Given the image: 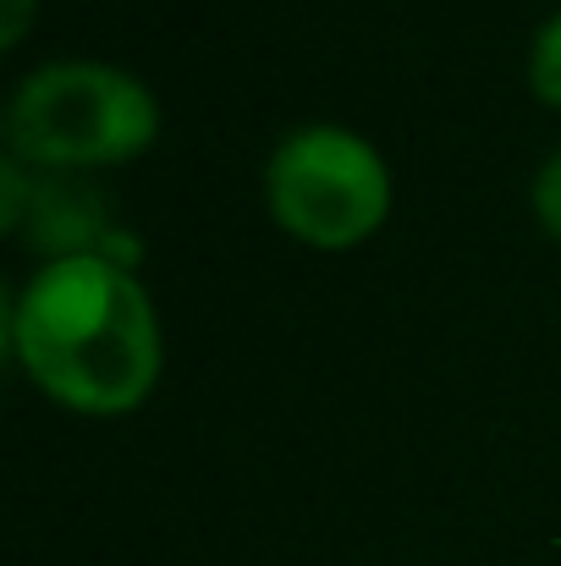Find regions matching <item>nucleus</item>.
I'll use <instances>...</instances> for the list:
<instances>
[{"label": "nucleus", "mask_w": 561, "mask_h": 566, "mask_svg": "<svg viewBox=\"0 0 561 566\" xmlns=\"http://www.w3.org/2000/svg\"><path fill=\"white\" fill-rule=\"evenodd\" d=\"M28 22H33V0H6V11H0V39H6V44H22Z\"/></svg>", "instance_id": "0eeeda50"}, {"label": "nucleus", "mask_w": 561, "mask_h": 566, "mask_svg": "<svg viewBox=\"0 0 561 566\" xmlns=\"http://www.w3.org/2000/svg\"><path fill=\"white\" fill-rule=\"evenodd\" d=\"M160 138L155 94L105 61H50L11 88L6 144L33 171H105L149 155Z\"/></svg>", "instance_id": "f03ea898"}, {"label": "nucleus", "mask_w": 561, "mask_h": 566, "mask_svg": "<svg viewBox=\"0 0 561 566\" xmlns=\"http://www.w3.org/2000/svg\"><path fill=\"white\" fill-rule=\"evenodd\" d=\"M11 353L66 412L122 418L160 379V319L127 264L105 253L55 259L11 303Z\"/></svg>", "instance_id": "f257e3e1"}, {"label": "nucleus", "mask_w": 561, "mask_h": 566, "mask_svg": "<svg viewBox=\"0 0 561 566\" xmlns=\"http://www.w3.org/2000/svg\"><path fill=\"white\" fill-rule=\"evenodd\" d=\"M534 214H540V226L561 242V149L540 166V177H534Z\"/></svg>", "instance_id": "423d86ee"}, {"label": "nucleus", "mask_w": 561, "mask_h": 566, "mask_svg": "<svg viewBox=\"0 0 561 566\" xmlns=\"http://www.w3.org/2000/svg\"><path fill=\"white\" fill-rule=\"evenodd\" d=\"M529 88L561 111V11L534 33V50H529Z\"/></svg>", "instance_id": "39448f33"}, {"label": "nucleus", "mask_w": 561, "mask_h": 566, "mask_svg": "<svg viewBox=\"0 0 561 566\" xmlns=\"http://www.w3.org/2000/svg\"><path fill=\"white\" fill-rule=\"evenodd\" d=\"M0 220L6 231H22V242L44 253V264L105 253L111 237V214L100 192H89L66 171H33L11 155L0 166Z\"/></svg>", "instance_id": "20e7f679"}, {"label": "nucleus", "mask_w": 561, "mask_h": 566, "mask_svg": "<svg viewBox=\"0 0 561 566\" xmlns=\"http://www.w3.org/2000/svg\"><path fill=\"white\" fill-rule=\"evenodd\" d=\"M264 203L276 226L320 253L370 242L391 214V171L364 133L353 127H298L270 149Z\"/></svg>", "instance_id": "7ed1b4c3"}]
</instances>
